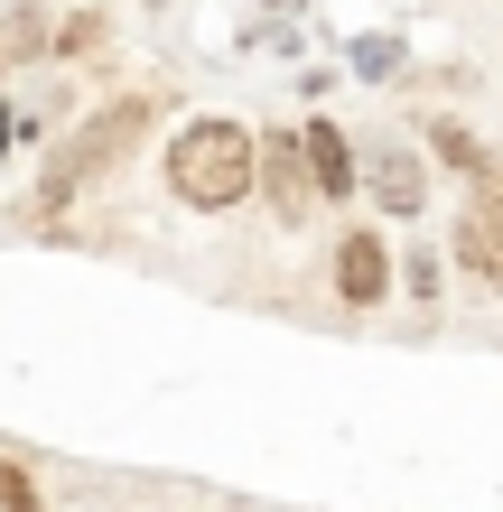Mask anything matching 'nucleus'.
<instances>
[{"mask_svg": "<svg viewBox=\"0 0 503 512\" xmlns=\"http://www.w3.org/2000/svg\"><path fill=\"white\" fill-rule=\"evenodd\" d=\"M261 187V140L243 122H224V112H205L168 140V196L196 205V215H224V205H243Z\"/></svg>", "mask_w": 503, "mask_h": 512, "instance_id": "f257e3e1", "label": "nucleus"}, {"mask_svg": "<svg viewBox=\"0 0 503 512\" xmlns=\"http://www.w3.org/2000/svg\"><path fill=\"white\" fill-rule=\"evenodd\" d=\"M150 122H159V94H112V103L94 112V122H84V131H75V140L47 159V205H66V196L84 187V177H103L112 159H131Z\"/></svg>", "mask_w": 503, "mask_h": 512, "instance_id": "f03ea898", "label": "nucleus"}, {"mask_svg": "<svg viewBox=\"0 0 503 512\" xmlns=\"http://www.w3.org/2000/svg\"><path fill=\"white\" fill-rule=\"evenodd\" d=\"M457 261L466 280L503 298V159L485 177H466V215H457Z\"/></svg>", "mask_w": 503, "mask_h": 512, "instance_id": "7ed1b4c3", "label": "nucleus"}, {"mask_svg": "<svg viewBox=\"0 0 503 512\" xmlns=\"http://www.w3.org/2000/svg\"><path fill=\"white\" fill-rule=\"evenodd\" d=\"M261 196H271V215L280 224H308L317 215V168H308V131H271L261 140Z\"/></svg>", "mask_w": 503, "mask_h": 512, "instance_id": "20e7f679", "label": "nucleus"}, {"mask_svg": "<svg viewBox=\"0 0 503 512\" xmlns=\"http://www.w3.org/2000/svg\"><path fill=\"white\" fill-rule=\"evenodd\" d=\"M336 298H345L354 317L392 298V243H382L373 224H345V233H336Z\"/></svg>", "mask_w": 503, "mask_h": 512, "instance_id": "39448f33", "label": "nucleus"}, {"mask_svg": "<svg viewBox=\"0 0 503 512\" xmlns=\"http://www.w3.org/2000/svg\"><path fill=\"white\" fill-rule=\"evenodd\" d=\"M364 187H373V205L382 215H420L429 205V168H420V149H373V168H364Z\"/></svg>", "mask_w": 503, "mask_h": 512, "instance_id": "423d86ee", "label": "nucleus"}, {"mask_svg": "<svg viewBox=\"0 0 503 512\" xmlns=\"http://www.w3.org/2000/svg\"><path fill=\"white\" fill-rule=\"evenodd\" d=\"M308 168H317V187H327V196H354V177H364V168H354V140L336 122H308Z\"/></svg>", "mask_w": 503, "mask_h": 512, "instance_id": "0eeeda50", "label": "nucleus"}, {"mask_svg": "<svg viewBox=\"0 0 503 512\" xmlns=\"http://www.w3.org/2000/svg\"><path fill=\"white\" fill-rule=\"evenodd\" d=\"M429 149H438L457 177H485V168H494V159H485V140L466 131V122H429Z\"/></svg>", "mask_w": 503, "mask_h": 512, "instance_id": "6e6552de", "label": "nucleus"}, {"mask_svg": "<svg viewBox=\"0 0 503 512\" xmlns=\"http://www.w3.org/2000/svg\"><path fill=\"white\" fill-rule=\"evenodd\" d=\"M345 66L364 75V84H392V75H401V38H354V47H345Z\"/></svg>", "mask_w": 503, "mask_h": 512, "instance_id": "1a4fd4ad", "label": "nucleus"}, {"mask_svg": "<svg viewBox=\"0 0 503 512\" xmlns=\"http://www.w3.org/2000/svg\"><path fill=\"white\" fill-rule=\"evenodd\" d=\"M0 512H38V485H28V466L0 457Z\"/></svg>", "mask_w": 503, "mask_h": 512, "instance_id": "9d476101", "label": "nucleus"}, {"mask_svg": "<svg viewBox=\"0 0 503 512\" xmlns=\"http://www.w3.org/2000/svg\"><path fill=\"white\" fill-rule=\"evenodd\" d=\"M401 289L429 308V298H438V252H410V261H401Z\"/></svg>", "mask_w": 503, "mask_h": 512, "instance_id": "9b49d317", "label": "nucleus"}, {"mask_svg": "<svg viewBox=\"0 0 503 512\" xmlns=\"http://www.w3.org/2000/svg\"><path fill=\"white\" fill-rule=\"evenodd\" d=\"M103 28H112V10H75V28H66L56 47H66V56H84V47H103Z\"/></svg>", "mask_w": 503, "mask_h": 512, "instance_id": "f8f14e48", "label": "nucleus"}, {"mask_svg": "<svg viewBox=\"0 0 503 512\" xmlns=\"http://www.w3.org/2000/svg\"><path fill=\"white\" fill-rule=\"evenodd\" d=\"M261 10H280V19H299V10H308V0H261Z\"/></svg>", "mask_w": 503, "mask_h": 512, "instance_id": "ddd939ff", "label": "nucleus"}, {"mask_svg": "<svg viewBox=\"0 0 503 512\" xmlns=\"http://www.w3.org/2000/svg\"><path fill=\"white\" fill-rule=\"evenodd\" d=\"M10 131H19V122H10V112H0V159H10Z\"/></svg>", "mask_w": 503, "mask_h": 512, "instance_id": "4468645a", "label": "nucleus"}]
</instances>
